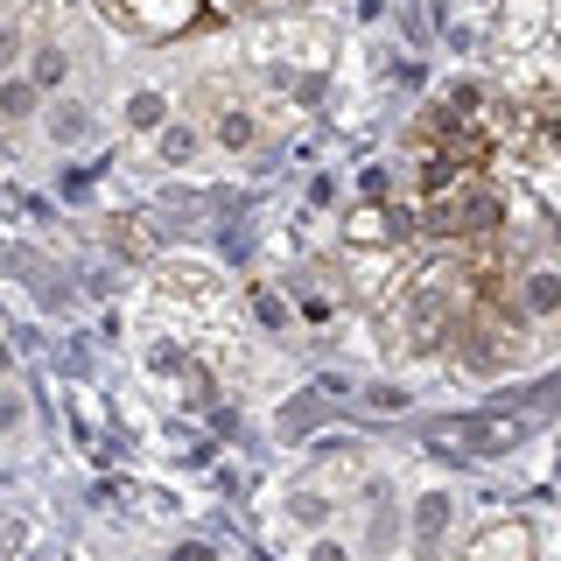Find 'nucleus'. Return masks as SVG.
Here are the masks:
<instances>
[]
</instances>
